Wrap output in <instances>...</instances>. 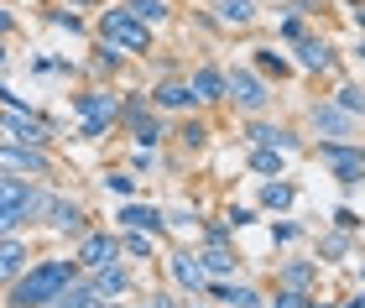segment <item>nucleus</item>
<instances>
[{
  "mask_svg": "<svg viewBox=\"0 0 365 308\" xmlns=\"http://www.w3.org/2000/svg\"><path fill=\"white\" fill-rule=\"evenodd\" d=\"M73 282H78V262H68V256L31 262L16 282H6V308H47L68 293Z\"/></svg>",
  "mask_w": 365,
  "mask_h": 308,
  "instance_id": "nucleus-1",
  "label": "nucleus"
},
{
  "mask_svg": "<svg viewBox=\"0 0 365 308\" xmlns=\"http://www.w3.org/2000/svg\"><path fill=\"white\" fill-rule=\"evenodd\" d=\"M42 215V188L31 178L0 173V235H21V225Z\"/></svg>",
  "mask_w": 365,
  "mask_h": 308,
  "instance_id": "nucleus-2",
  "label": "nucleus"
},
{
  "mask_svg": "<svg viewBox=\"0 0 365 308\" xmlns=\"http://www.w3.org/2000/svg\"><path fill=\"white\" fill-rule=\"evenodd\" d=\"M0 125H6L11 141H26V147H47V141H53V120L31 115V110L16 100L6 84H0Z\"/></svg>",
  "mask_w": 365,
  "mask_h": 308,
  "instance_id": "nucleus-3",
  "label": "nucleus"
},
{
  "mask_svg": "<svg viewBox=\"0 0 365 308\" xmlns=\"http://www.w3.org/2000/svg\"><path fill=\"white\" fill-rule=\"evenodd\" d=\"M99 42L115 47V53H146L152 47V26H141L125 6H115V11L99 16Z\"/></svg>",
  "mask_w": 365,
  "mask_h": 308,
  "instance_id": "nucleus-4",
  "label": "nucleus"
},
{
  "mask_svg": "<svg viewBox=\"0 0 365 308\" xmlns=\"http://www.w3.org/2000/svg\"><path fill=\"white\" fill-rule=\"evenodd\" d=\"M115 120H120V100H115L110 89H84L78 94V131H84L89 141L105 136Z\"/></svg>",
  "mask_w": 365,
  "mask_h": 308,
  "instance_id": "nucleus-5",
  "label": "nucleus"
},
{
  "mask_svg": "<svg viewBox=\"0 0 365 308\" xmlns=\"http://www.w3.org/2000/svg\"><path fill=\"white\" fill-rule=\"evenodd\" d=\"M0 173H16V178H47V173H53V157H47V147L0 141Z\"/></svg>",
  "mask_w": 365,
  "mask_h": 308,
  "instance_id": "nucleus-6",
  "label": "nucleus"
},
{
  "mask_svg": "<svg viewBox=\"0 0 365 308\" xmlns=\"http://www.w3.org/2000/svg\"><path fill=\"white\" fill-rule=\"evenodd\" d=\"M225 100H235L240 110L261 115V110L272 105V89H267V78H256L251 68H235V73H225Z\"/></svg>",
  "mask_w": 365,
  "mask_h": 308,
  "instance_id": "nucleus-7",
  "label": "nucleus"
},
{
  "mask_svg": "<svg viewBox=\"0 0 365 308\" xmlns=\"http://www.w3.org/2000/svg\"><path fill=\"white\" fill-rule=\"evenodd\" d=\"M319 157H324V168L334 173L339 183H360V178H365V152L350 147V141H324Z\"/></svg>",
  "mask_w": 365,
  "mask_h": 308,
  "instance_id": "nucleus-8",
  "label": "nucleus"
},
{
  "mask_svg": "<svg viewBox=\"0 0 365 308\" xmlns=\"http://www.w3.org/2000/svg\"><path fill=\"white\" fill-rule=\"evenodd\" d=\"M37 220H47V230L73 235V240L89 230V225H84V204H78V199H47V193H42V215Z\"/></svg>",
  "mask_w": 365,
  "mask_h": 308,
  "instance_id": "nucleus-9",
  "label": "nucleus"
},
{
  "mask_svg": "<svg viewBox=\"0 0 365 308\" xmlns=\"http://www.w3.org/2000/svg\"><path fill=\"white\" fill-rule=\"evenodd\" d=\"M115 256H120V240H115L110 230H84V235H78V251H73L78 272H94V267L115 262Z\"/></svg>",
  "mask_w": 365,
  "mask_h": 308,
  "instance_id": "nucleus-10",
  "label": "nucleus"
},
{
  "mask_svg": "<svg viewBox=\"0 0 365 308\" xmlns=\"http://www.w3.org/2000/svg\"><path fill=\"white\" fill-rule=\"evenodd\" d=\"M313 131H319L324 141H350L355 136V115L350 110H339V105H313Z\"/></svg>",
  "mask_w": 365,
  "mask_h": 308,
  "instance_id": "nucleus-11",
  "label": "nucleus"
},
{
  "mask_svg": "<svg viewBox=\"0 0 365 308\" xmlns=\"http://www.w3.org/2000/svg\"><path fill=\"white\" fill-rule=\"evenodd\" d=\"M168 272H173V282L182 287V293H204V287H209V272H204V262H198L193 251H173Z\"/></svg>",
  "mask_w": 365,
  "mask_h": 308,
  "instance_id": "nucleus-12",
  "label": "nucleus"
},
{
  "mask_svg": "<svg viewBox=\"0 0 365 308\" xmlns=\"http://www.w3.org/2000/svg\"><path fill=\"white\" fill-rule=\"evenodd\" d=\"M26 267H31L26 240H21V235H0V287H6V282H16Z\"/></svg>",
  "mask_w": 365,
  "mask_h": 308,
  "instance_id": "nucleus-13",
  "label": "nucleus"
},
{
  "mask_svg": "<svg viewBox=\"0 0 365 308\" xmlns=\"http://www.w3.org/2000/svg\"><path fill=\"white\" fill-rule=\"evenodd\" d=\"M297 63H303L308 73H329L334 68V47L324 37H313V31H303V37H297Z\"/></svg>",
  "mask_w": 365,
  "mask_h": 308,
  "instance_id": "nucleus-14",
  "label": "nucleus"
},
{
  "mask_svg": "<svg viewBox=\"0 0 365 308\" xmlns=\"http://www.w3.org/2000/svg\"><path fill=\"white\" fill-rule=\"evenodd\" d=\"M89 287H94L99 298H120L125 287H130V272L120 267V256H115V262H105V267H94V272H89Z\"/></svg>",
  "mask_w": 365,
  "mask_h": 308,
  "instance_id": "nucleus-15",
  "label": "nucleus"
},
{
  "mask_svg": "<svg viewBox=\"0 0 365 308\" xmlns=\"http://www.w3.org/2000/svg\"><path fill=\"white\" fill-rule=\"evenodd\" d=\"M115 220H120L125 230H141V235H162V225H168V215H162L157 204H125Z\"/></svg>",
  "mask_w": 365,
  "mask_h": 308,
  "instance_id": "nucleus-16",
  "label": "nucleus"
},
{
  "mask_svg": "<svg viewBox=\"0 0 365 308\" xmlns=\"http://www.w3.org/2000/svg\"><path fill=\"white\" fill-rule=\"evenodd\" d=\"M188 89H193L198 105H214V100H225V73L214 68V63H198L193 78H188Z\"/></svg>",
  "mask_w": 365,
  "mask_h": 308,
  "instance_id": "nucleus-17",
  "label": "nucleus"
},
{
  "mask_svg": "<svg viewBox=\"0 0 365 308\" xmlns=\"http://www.w3.org/2000/svg\"><path fill=\"white\" fill-rule=\"evenodd\" d=\"M125 125H130V136H136V147H141V152H157V147H162V136H168V125H162L157 115H146V110L125 115Z\"/></svg>",
  "mask_w": 365,
  "mask_h": 308,
  "instance_id": "nucleus-18",
  "label": "nucleus"
},
{
  "mask_svg": "<svg viewBox=\"0 0 365 308\" xmlns=\"http://www.w3.org/2000/svg\"><path fill=\"white\" fill-rule=\"evenodd\" d=\"M277 287H292V293H319V262H287L282 267Z\"/></svg>",
  "mask_w": 365,
  "mask_h": 308,
  "instance_id": "nucleus-19",
  "label": "nucleus"
},
{
  "mask_svg": "<svg viewBox=\"0 0 365 308\" xmlns=\"http://www.w3.org/2000/svg\"><path fill=\"white\" fill-rule=\"evenodd\" d=\"M251 141H256V147H277L282 157L297 152V136L287 131V125H272V120H256V125H251Z\"/></svg>",
  "mask_w": 365,
  "mask_h": 308,
  "instance_id": "nucleus-20",
  "label": "nucleus"
},
{
  "mask_svg": "<svg viewBox=\"0 0 365 308\" xmlns=\"http://www.w3.org/2000/svg\"><path fill=\"white\" fill-rule=\"evenodd\" d=\"M152 105H162V110H188V105H198V100H193L188 78H168V84L152 89Z\"/></svg>",
  "mask_w": 365,
  "mask_h": 308,
  "instance_id": "nucleus-21",
  "label": "nucleus"
},
{
  "mask_svg": "<svg viewBox=\"0 0 365 308\" xmlns=\"http://www.w3.org/2000/svg\"><path fill=\"white\" fill-rule=\"evenodd\" d=\"M53 308H120V303H115V298H99L94 287H89L84 277H78V282H73V287H68V293H63Z\"/></svg>",
  "mask_w": 365,
  "mask_h": 308,
  "instance_id": "nucleus-22",
  "label": "nucleus"
},
{
  "mask_svg": "<svg viewBox=\"0 0 365 308\" xmlns=\"http://www.w3.org/2000/svg\"><path fill=\"white\" fill-rule=\"evenodd\" d=\"M214 16H220V26H251L256 21V6H251V0H220Z\"/></svg>",
  "mask_w": 365,
  "mask_h": 308,
  "instance_id": "nucleus-23",
  "label": "nucleus"
},
{
  "mask_svg": "<svg viewBox=\"0 0 365 308\" xmlns=\"http://www.w3.org/2000/svg\"><path fill=\"white\" fill-rule=\"evenodd\" d=\"M198 262H204V272H209V277H230V272H235V251H225V246H209L204 256H198Z\"/></svg>",
  "mask_w": 365,
  "mask_h": 308,
  "instance_id": "nucleus-24",
  "label": "nucleus"
},
{
  "mask_svg": "<svg viewBox=\"0 0 365 308\" xmlns=\"http://www.w3.org/2000/svg\"><path fill=\"white\" fill-rule=\"evenodd\" d=\"M130 16H136V21L141 26H157L162 21V16H168V0H130V6H125Z\"/></svg>",
  "mask_w": 365,
  "mask_h": 308,
  "instance_id": "nucleus-25",
  "label": "nucleus"
},
{
  "mask_svg": "<svg viewBox=\"0 0 365 308\" xmlns=\"http://www.w3.org/2000/svg\"><path fill=\"white\" fill-rule=\"evenodd\" d=\"M178 141L188 152H204V141H209V125L204 120H188V125H178Z\"/></svg>",
  "mask_w": 365,
  "mask_h": 308,
  "instance_id": "nucleus-26",
  "label": "nucleus"
},
{
  "mask_svg": "<svg viewBox=\"0 0 365 308\" xmlns=\"http://www.w3.org/2000/svg\"><path fill=\"white\" fill-rule=\"evenodd\" d=\"M251 168H256V173H277V178H282V152H277V147H256V152H251Z\"/></svg>",
  "mask_w": 365,
  "mask_h": 308,
  "instance_id": "nucleus-27",
  "label": "nucleus"
},
{
  "mask_svg": "<svg viewBox=\"0 0 365 308\" xmlns=\"http://www.w3.org/2000/svg\"><path fill=\"white\" fill-rule=\"evenodd\" d=\"M313 298L319 293H292V287H277V298L267 308H313Z\"/></svg>",
  "mask_w": 365,
  "mask_h": 308,
  "instance_id": "nucleus-28",
  "label": "nucleus"
},
{
  "mask_svg": "<svg viewBox=\"0 0 365 308\" xmlns=\"http://www.w3.org/2000/svg\"><path fill=\"white\" fill-rule=\"evenodd\" d=\"M261 204H267V209H287L292 204V183H267V188H261Z\"/></svg>",
  "mask_w": 365,
  "mask_h": 308,
  "instance_id": "nucleus-29",
  "label": "nucleus"
},
{
  "mask_svg": "<svg viewBox=\"0 0 365 308\" xmlns=\"http://www.w3.org/2000/svg\"><path fill=\"white\" fill-rule=\"evenodd\" d=\"M334 105H339V110H350V115H360V120H365V94H360L355 84H344V89L334 94Z\"/></svg>",
  "mask_w": 365,
  "mask_h": 308,
  "instance_id": "nucleus-30",
  "label": "nucleus"
},
{
  "mask_svg": "<svg viewBox=\"0 0 365 308\" xmlns=\"http://www.w3.org/2000/svg\"><path fill=\"white\" fill-rule=\"evenodd\" d=\"M105 188H115V193H136V173H105Z\"/></svg>",
  "mask_w": 365,
  "mask_h": 308,
  "instance_id": "nucleus-31",
  "label": "nucleus"
},
{
  "mask_svg": "<svg viewBox=\"0 0 365 308\" xmlns=\"http://www.w3.org/2000/svg\"><path fill=\"white\" fill-rule=\"evenodd\" d=\"M120 251H130V256H152V235H141V230H130V235L120 240Z\"/></svg>",
  "mask_w": 365,
  "mask_h": 308,
  "instance_id": "nucleus-32",
  "label": "nucleus"
},
{
  "mask_svg": "<svg viewBox=\"0 0 365 308\" xmlns=\"http://www.w3.org/2000/svg\"><path fill=\"white\" fill-rule=\"evenodd\" d=\"M344 251H350V235H329L324 246H319V256H329V262H339Z\"/></svg>",
  "mask_w": 365,
  "mask_h": 308,
  "instance_id": "nucleus-33",
  "label": "nucleus"
},
{
  "mask_svg": "<svg viewBox=\"0 0 365 308\" xmlns=\"http://www.w3.org/2000/svg\"><path fill=\"white\" fill-rule=\"evenodd\" d=\"M256 58H261V68H272V73H287V58H282L277 47H261Z\"/></svg>",
  "mask_w": 365,
  "mask_h": 308,
  "instance_id": "nucleus-34",
  "label": "nucleus"
},
{
  "mask_svg": "<svg viewBox=\"0 0 365 308\" xmlns=\"http://www.w3.org/2000/svg\"><path fill=\"white\" fill-rule=\"evenodd\" d=\"M47 21H53V26H68V31H78V26H84V21L73 16V6H63V11H47Z\"/></svg>",
  "mask_w": 365,
  "mask_h": 308,
  "instance_id": "nucleus-35",
  "label": "nucleus"
},
{
  "mask_svg": "<svg viewBox=\"0 0 365 308\" xmlns=\"http://www.w3.org/2000/svg\"><path fill=\"white\" fill-rule=\"evenodd\" d=\"M230 225H235V230H240V225H251L256 215H251V209H245V204H230V215H225Z\"/></svg>",
  "mask_w": 365,
  "mask_h": 308,
  "instance_id": "nucleus-36",
  "label": "nucleus"
},
{
  "mask_svg": "<svg viewBox=\"0 0 365 308\" xmlns=\"http://www.w3.org/2000/svg\"><path fill=\"white\" fill-rule=\"evenodd\" d=\"M334 225H339L344 235H350V230H360V215H355V209H339V215H334Z\"/></svg>",
  "mask_w": 365,
  "mask_h": 308,
  "instance_id": "nucleus-37",
  "label": "nucleus"
},
{
  "mask_svg": "<svg viewBox=\"0 0 365 308\" xmlns=\"http://www.w3.org/2000/svg\"><path fill=\"white\" fill-rule=\"evenodd\" d=\"M303 31H308V26L297 21V16H287V21H282V37H287V42H297V37H303Z\"/></svg>",
  "mask_w": 365,
  "mask_h": 308,
  "instance_id": "nucleus-38",
  "label": "nucleus"
},
{
  "mask_svg": "<svg viewBox=\"0 0 365 308\" xmlns=\"http://www.w3.org/2000/svg\"><path fill=\"white\" fill-rule=\"evenodd\" d=\"M272 240H277V246H287V240H297V225H277V230H272Z\"/></svg>",
  "mask_w": 365,
  "mask_h": 308,
  "instance_id": "nucleus-39",
  "label": "nucleus"
},
{
  "mask_svg": "<svg viewBox=\"0 0 365 308\" xmlns=\"http://www.w3.org/2000/svg\"><path fill=\"white\" fill-rule=\"evenodd\" d=\"M141 308H178V303H173V298H168V293H152V298H146V303H141Z\"/></svg>",
  "mask_w": 365,
  "mask_h": 308,
  "instance_id": "nucleus-40",
  "label": "nucleus"
},
{
  "mask_svg": "<svg viewBox=\"0 0 365 308\" xmlns=\"http://www.w3.org/2000/svg\"><path fill=\"white\" fill-rule=\"evenodd\" d=\"M11 26H16V16H11L6 6H0V37H6V31H11Z\"/></svg>",
  "mask_w": 365,
  "mask_h": 308,
  "instance_id": "nucleus-41",
  "label": "nucleus"
},
{
  "mask_svg": "<svg viewBox=\"0 0 365 308\" xmlns=\"http://www.w3.org/2000/svg\"><path fill=\"white\" fill-rule=\"evenodd\" d=\"M334 308H365V293H350L344 303H334Z\"/></svg>",
  "mask_w": 365,
  "mask_h": 308,
  "instance_id": "nucleus-42",
  "label": "nucleus"
},
{
  "mask_svg": "<svg viewBox=\"0 0 365 308\" xmlns=\"http://www.w3.org/2000/svg\"><path fill=\"white\" fill-rule=\"evenodd\" d=\"M355 26H360V31H365V6H355Z\"/></svg>",
  "mask_w": 365,
  "mask_h": 308,
  "instance_id": "nucleus-43",
  "label": "nucleus"
},
{
  "mask_svg": "<svg viewBox=\"0 0 365 308\" xmlns=\"http://www.w3.org/2000/svg\"><path fill=\"white\" fill-rule=\"evenodd\" d=\"M68 6H73V11H84V6H94V0H68Z\"/></svg>",
  "mask_w": 365,
  "mask_h": 308,
  "instance_id": "nucleus-44",
  "label": "nucleus"
},
{
  "mask_svg": "<svg viewBox=\"0 0 365 308\" xmlns=\"http://www.w3.org/2000/svg\"><path fill=\"white\" fill-rule=\"evenodd\" d=\"M355 53H360V63H365V37H360V47H355Z\"/></svg>",
  "mask_w": 365,
  "mask_h": 308,
  "instance_id": "nucleus-45",
  "label": "nucleus"
},
{
  "mask_svg": "<svg viewBox=\"0 0 365 308\" xmlns=\"http://www.w3.org/2000/svg\"><path fill=\"white\" fill-rule=\"evenodd\" d=\"M6 58H11V53H6V42H0V63H6Z\"/></svg>",
  "mask_w": 365,
  "mask_h": 308,
  "instance_id": "nucleus-46",
  "label": "nucleus"
},
{
  "mask_svg": "<svg viewBox=\"0 0 365 308\" xmlns=\"http://www.w3.org/2000/svg\"><path fill=\"white\" fill-rule=\"evenodd\" d=\"M313 308H334V303H319V298H313Z\"/></svg>",
  "mask_w": 365,
  "mask_h": 308,
  "instance_id": "nucleus-47",
  "label": "nucleus"
},
{
  "mask_svg": "<svg viewBox=\"0 0 365 308\" xmlns=\"http://www.w3.org/2000/svg\"><path fill=\"white\" fill-rule=\"evenodd\" d=\"M360 282H365V267H360Z\"/></svg>",
  "mask_w": 365,
  "mask_h": 308,
  "instance_id": "nucleus-48",
  "label": "nucleus"
}]
</instances>
